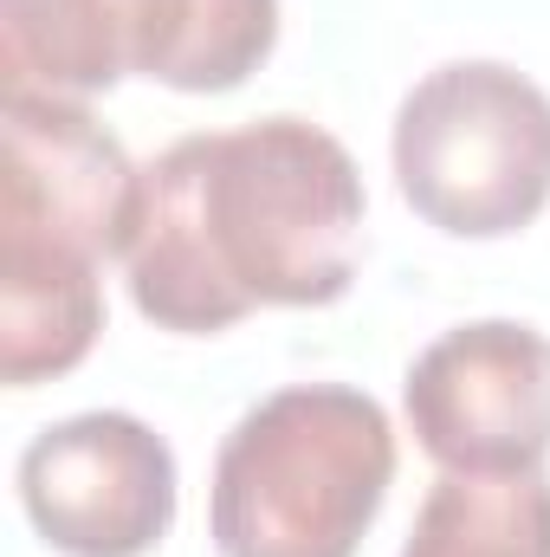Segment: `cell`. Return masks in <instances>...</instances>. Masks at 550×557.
Segmentation results:
<instances>
[{
  "mask_svg": "<svg viewBox=\"0 0 550 557\" xmlns=\"http://www.w3.org/2000/svg\"><path fill=\"white\" fill-rule=\"evenodd\" d=\"M363 253V175L350 149L304 124L175 137L149 169L130 227V298L149 324L208 337L260 305H330Z\"/></svg>",
  "mask_w": 550,
  "mask_h": 557,
  "instance_id": "1",
  "label": "cell"
},
{
  "mask_svg": "<svg viewBox=\"0 0 550 557\" xmlns=\"http://www.w3.org/2000/svg\"><path fill=\"white\" fill-rule=\"evenodd\" d=\"M142 169L78 98L7 91L0 117V383L78 370L104 331L98 267L130 253Z\"/></svg>",
  "mask_w": 550,
  "mask_h": 557,
  "instance_id": "2",
  "label": "cell"
},
{
  "mask_svg": "<svg viewBox=\"0 0 550 557\" xmlns=\"http://www.w3.org/2000/svg\"><path fill=\"white\" fill-rule=\"evenodd\" d=\"M396 480V428L350 383H291L214 454L208 532L221 557H357Z\"/></svg>",
  "mask_w": 550,
  "mask_h": 557,
  "instance_id": "3",
  "label": "cell"
},
{
  "mask_svg": "<svg viewBox=\"0 0 550 557\" xmlns=\"http://www.w3.org/2000/svg\"><path fill=\"white\" fill-rule=\"evenodd\" d=\"M278 46V0H0L7 91L91 98L124 78L234 91Z\"/></svg>",
  "mask_w": 550,
  "mask_h": 557,
  "instance_id": "4",
  "label": "cell"
},
{
  "mask_svg": "<svg viewBox=\"0 0 550 557\" xmlns=\"http://www.w3.org/2000/svg\"><path fill=\"white\" fill-rule=\"evenodd\" d=\"M396 182L427 227L499 240L550 201V98L499 59L434 65L396 111Z\"/></svg>",
  "mask_w": 550,
  "mask_h": 557,
  "instance_id": "5",
  "label": "cell"
},
{
  "mask_svg": "<svg viewBox=\"0 0 550 557\" xmlns=\"http://www.w3.org/2000/svg\"><path fill=\"white\" fill-rule=\"evenodd\" d=\"M402 409L440 473H532L550 454V337L479 318L409 363Z\"/></svg>",
  "mask_w": 550,
  "mask_h": 557,
  "instance_id": "6",
  "label": "cell"
},
{
  "mask_svg": "<svg viewBox=\"0 0 550 557\" xmlns=\"http://www.w3.org/2000/svg\"><path fill=\"white\" fill-rule=\"evenodd\" d=\"M13 480L33 532L65 557H142L175 525V454L124 409L52 421Z\"/></svg>",
  "mask_w": 550,
  "mask_h": 557,
  "instance_id": "7",
  "label": "cell"
},
{
  "mask_svg": "<svg viewBox=\"0 0 550 557\" xmlns=\"http://www.w3.org/2000/svg\"><path fill=\"white\" fill-rule=\"evenodd\" d=\"M402 557H550V473H440Z\"/></svg>",
  "mask_w": 550,
  "mask_h": 557,
  "instance_id": "8",
  "label": "cell"
}]
</instances>
